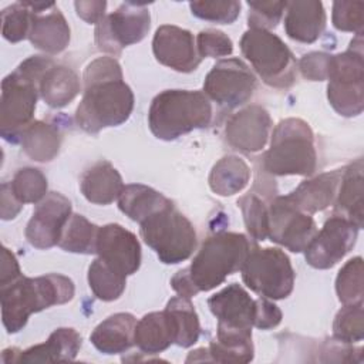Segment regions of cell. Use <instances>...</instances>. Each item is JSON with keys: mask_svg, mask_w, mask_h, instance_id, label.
<instances>
[{"mask_svg": "<svg viewBox=\"0 0 364 364\" xmlns=\"http://www.w3.org/2000/svg\"><path fill=\"white\" fill-rule=\"evenodd\" d=\"M84 95L75 121L88 134L124 124L134 109V94L125 84L121 65L112 57L91 61L84 71Z\"/></svg>", "mask_w": 364, "mask_h": 364, "instance_id": "obj_1", "label": "cell"}, {"mask_svg": "<svg viewBox=\"0 0 364 364\" xmlns=\"http://www.w3.org/2000/svg\"><path fill=\"white\" fill-rule=\"evenodd\" d=\"M74 291L73 280L57 273L38 277L21 276L0 287L1 318L7 333L20 331L33 313L73 300Z\"/></svg>", "mask_w": 364, "mask_h": 364, "instance_id": "obj_2", "label": "cell"}, {"mask_svg": "<svg viewBox=\"0 0 364 364\" xmlns=\"http://www.w3.org/2000/svg\"><path fill=\"white\" fill-rule=\"evenodd\" d=\"M54 64L46 55H31L1 81L0 134L9 142H18L33 122L43 74Z\"/></svg>", "mask_w": 364, "mask_h": 364, "instance_id": "obj_3", "label": "cell"}, {"mask_svg": "<svg viewBox=\"0 0 364 364\" xmlns=\"http://www.w3.org/2000/svg\"><path fill=\"white\" fill-rule=\"evenodd\" d=\"M210 121V101L205 92L196 90H165L152 100L148 112L151 132L164 141L206 128Z\"/></svg>", "mask_w": 364, "mask_h": 364, "instance_id": "obj_4", "label": "cell"}, {"mask_svg": "<svg viewBox=\"0 0 364 364\" xmlns=\"http://www.w3.org/2000/svg\"><path fill=\"white\" fill-rule=\"evenodd\" d=\"M316 166V144L309 124L300 118L280 121L273 131L270 148L263 156V169L277 176H310Z\"/></svg>", "mask_w": 364, "mask_h": 364, "instance_id": "obj_5", "label": "cell"}, {"mask_svg": "<svg viewBox=\"0 0 364 364\" xmlns=\"http://www.w3.org/2000/svg\"><path fill=\"white\" fill-rule=\"evenodd\" d=\"M252 245L242 233L220 232L209 236L188 267L198 291H209L240 270Z\"/></svg>", "mask_w": 364, "mask_h": 364, "instance_id": "obj_6", "label": "cell"}, {"mask_svg": "<svg viewBox=\"0 0 364 364\" xmlns=\"http://www.w3.org/2000/svg\"><path fill=\"white\" fill-rule=\"evenodd\" d=\"M139 228L144 242L155 250L165 264L189 259L196 247V232L191 220L173 203L142 220Z\"/></svg>", "mask_w": 364, "mask_h": 364, "instance_id": "obj_7", "label": "cell"}, {"mask_svg": "<svg viewBox=\"0 0 364 364\" xmlns=\"http://www.w3.org/2000/svg\"><path fill=\"white\" fill-rule=\"evenodd\" d=\"M327 98L343 117H355L364 108L363 34L351 41L344 53L330 55L327 73Z\"/></svg>", "mask_w": 364, "mask_h": 364, "instance_id": "obj_8", "label": "cell"}, {"mask_svg": "<svg viewBox=\"0 0 364 364\" xmlns=\"http://www.w3.org/2000/svg\"><path fill=\"white\" fill-rule=\"evenodd\" d=\"M242 54L270 87L287 88L296 80V60L289 47L269 30L249 28L240 38Z\"/></svg>", "mask_w": 364, "mask_h": 364, "instance_id": "obj_9", "label": "cell"}, {"mask_svg": "<svg viewBox=\"0 0 364 364\" xmlns=\"http://www.w3.org/2000/svg\"><path fill=\"white\" fill-rule=\"evenodd\" d=\"M245 284L262 297L280 300L294 287V270L289 256L277 247L252 246L242 267Z\"/></svg>", "mask_w": 364, "mask_h": 364, "instance_id": "obj_10", "label": "cell"}, {"mask_svg": "<svg viewBox=\"0 0 364 364\" xmlns=\"http://www.w3.org/2000/svg\"><path fill=\"white\" fill-rule=\"evenodd\" d=\"M149 27L151 16L146 4L127 1L97 24L95 43L101 51L117 55L124 47L139 43Z\"/></svg>", "mask_w": 364, "mask_h": 364, "instance_id": "obj_11", "label": "cell"}, {"mask_svg": "<svg viewBox=\"0 0 364 364\" xmlns=\"http://www.w3.org/2000/svg\"><path fill=\"white\" fill-rule=\"evenodd\" d=\"M256 90V77L240 58L218 61L208 73L203 92L209 100L226 109L247 102Z\"/></svg>", "mask_w": 364, "mask_h": 364, "instance_id": "obj_12", "label": "cell"}, {"mask_svg": "<svg viewBox=\"0 0 364 364\" xmlns=\"http://www.w3.org/2000/svg\"><path fill=\"white\" fill-rule=\"evenodd\" d=\"M316 232V222L311 215L300 210L287 196H276L270 200L267 237L272 242L300 253Z\"/></svg>", "mask_w": 364, "mask_h": 364, "instance_id": "obj_13", "label": "cell"}, {"mask_svg": "<svg viewBox=\"0 0 364 364\" xmlns=\"http://www.w3.org/2000/svg\"><path fill=\"white\" fill-rule=\"evenodd\" d=\"M358 230L350 219L341 215L331 216L306 246V262L314 269L333 267L353 249Z\"/></svg>", "mask_w": 364, "mask_h": 364, "instance_id": "obj_14", "label": "cell"}, {"mask_svg": "<svg viewBox=\"0 0 364 364\" xmlns=\"http://www.w3.org/2000/svg\"><path fill=\"white\" fill-rule=\"evenodd\" d=\"M71 202L58 192L47 193L36 206L26 228V239L37 249L58 245L64 226L71 216Z\"/></svg>", "mask_w": 364, "mask_h": 364, "instance_id": "obj_15", "label": "cell"}, {"mask_svg": "<svg viewBox=\"0 0 364 364\" xmlns=\"http://www.w3.org/2000/svg\"><path fill=\"white\" fill-rule=\"evenodd\" d=\"M95 253L124 276L134 274L141 266V246L136 236L118 223L98 229Z\"/></svg>", "mask_w": 364, "mask_h": 364, "instance_id": "obj_16", "label": "cell"}, {"mask_svg": "<svg viewBox=\"0 0 364 364\" xmlns=\"http://www.w3.org/2000/svg\"><path fill=\"white\" fill-rule=\"evenodd\" d=\"M155 58L179 73H191L200 64L193 34L178 26L164 24L156 28L152 40Z\"/></svg>", "mask_w": 364, "mask_h": 364, "instance_id": "obj_17", "label": "cell"}, {"mask_svg": "<svg viewBox=\"0 0 364 364\" xmlns=\"http://www.w3.org/2000/svg\"><path fill=\"white\" fill-rule=\"evenodd\" d=\"M270 128L272 118L269 112L260 105H249L228 119L225 136L232 148L253 154L264 148Z\"/></svg>", "mask_w": 364, "mask_h": 364, "instance_id": "obj_18", "label": "cell"}, {"mask_svg": "<svg viewBox=\"0 0 364 364\" xmlns=\"http://www.w3.org/2000/svg\"><path fill=\"white\" fill-rule=\"evenodd\" d=\"M81 348V336L68 327L54 330L47 341L33 346L24 351L7 348L1 355L3 363H48V361H73Z\"/></svg>", "mask_w": 364, "mask_h": 364, "instance_id": "obj_19", "label": "cell"}, {"mask_svg": "<svg viewBox=\"0 0 364 364\" xmlns=\"http://www.w3.org/2000/svg\"><path fill=\"white\" fill-rule=\"evenodd\" d=\"M208 306L219 326L252 330L256 313V300L237 283H232L209 297Z\"/></svg>", "mask_w": 364, "mask_h": 364, "instance_id": "obj_20", "label": "cell"}, {"mask_svg": "<svg viewBox=\"0 0 364 364\" xmlns=\"http://www.w3.org/2000/svg\"><path fill=\"white\" fill-rule=\"evenodd\" d=\"M284 30L299 43H314L326 28V11L321 1L294 0L286 3Z\"/></svg>", "mask_w": 364, "mask_h": 364, "instance_id": "obj_21", "label": "cell"}, {"mask_svg": "<svg viewBox=\"0 0 364 364\" xmlns=\"http://www.w3.org/2000/svg\"><path fill=\"white\" fill-rule=\"evenodd\" d=\"M343 169L326 172L310 181H304L286 196L300 210L309 215L324 210L336 200Z\"/></svg>", "mask_w": 364, "mask_h": 364, "instance_id": "obj_22", "label": "cell"}, {"mask_svg": "<svg viewBox=\"0 0 364 364\" xmlns=\"http://www.w3.org/2000/svg\"><path fill=\"white\" fill-rule=\"evenodd\" d=\"M28 40L47 54H58L65 50L70 43V27L63 13L55 6L46 14L33 11Z\"/></svg>", "mask_w": 364, "mask_h": 364, "instance_id": "obj_23", "label": "cell"}, {"mask_svg": "<svg viewBox=\"0 0 364 364\" xmlns=\"http://www.w3.org/2000/svg\"><path fill=\"white\" fill-rule=\"evenodd\" d=\"M136 318L131 313H117L101 321L90 336L92 346L102 354H119L134 343Z\"/></svg>", "mask_w": 364, "mask_h": 364, "instance_id": "obj_24", "label": "cell"}, {"mask_svg": "<svg viewBox=\"0 0 364 364\" xmlns=\"http://www.w3.org/2000/svg\"><path fill=\"white\" fill-rule=\"evenodd\" d=\"M119 172L108 162L98 161L88 168L80 182L84 198L95 205H109L119 198L124 189Z\"/></svg>", "mask_w": 364, "mask_h": 364, "instance_id": "obj_25", "label": "cell"}, {"mask_svg": "<svg viewBox=\"0 0 364 364\" xmlns=\"http://www.w3.org/2000/svg\"><path fill=\"white\" fill-rule=\"evenodd\" d=\"M81 82L77 73L65 65L53 64L38 82L41 100L51 108H63L80 92Z\"/></svg>", "mask_w": 364, "mask_h": 364, "instance_id": "obj_26", "label": "cell"}, {"mask_svg": "<svg viewBox=\"0 0 364 364\" xmlns=\"http://www.w3.org/2000/svg\"><path fill=\"white\" fill-rule=\"evenodd\" d=\"M134 343L146 354H158L175 344V328L166 310L148 313L136 321Z\"/></svg>", "mask_w": 364, "mask_h": 364, "instance_id": "obj_27", "label": "cell"}, {"mask_svg": "<svg viewBox=\"0 0 364 364\" xmlns=\"http://www.w3.org/2000/svg\"><path fill=\"white\" fill-rule=\"evenodd\" d=\"M338 215L363 228V159L358 158L343 169L334 200Z\"/></svg>", "mask_w": 364, "mask_h": 364, "instance_id": "obj_28", "label": "cell"}, {"mask_svg": "<svg viewBox=\"0 0 364 364\" xmlns=\"http://www.w3.org/2000/svg\"><path fill=\"white\" fill-rule=\"evenodd\" d=\"M208 351L210 360L216 363H249L255 355L252 330L218 324L216 340L210 343Z\"/></svg>", "mask_w": 364, "mask_h": 364, "instance_id": "obj_29", "label": "cell"}, {"mask_svg": "<svg viewBox=\"0 0 364 364\" xmlns=\"http://www.w3.org/2000/svg\"><path fill=\"white\" fill-rule=\"evenodd\" d=\"M171 205L172 202L162 193L141 183L124 186L118 198L119 210L138 223Z\"/></svg>", "mask_w": 364, "mask_h": 364, "instance_id": "obj_30", "label": "cell"}, {"mask_svg": "<svg viewBox=\"0 0 364 364\" xmlns=\"http://www.w3.org/2000/svg\"><path fill=\"white\" fill-rule=\"evenodd\" d=\"M20 144L28 158L37 162L53 161L61 145V134L57 127L44 121H33L21 134Z\"/></svg>", "mask_w": 364, "mask_h": 364, "instance_id": "obj_31", "label": "cell"}, {"mask_svg": "<svg viewBox=\"0 0 364 364\" xmlns=\"http://www.w3.org/2000/svg\"><path fill=\"white\" fill-rule=\"evenodd\" d=\"M250 179V169L247 164L235 155H228L219 159L210 173L209 186L220 196H230L239 193Z\"/></svg>", "mask_w": 364, "mask_h": 364, "instance_id": "obj_32", "label": "cell"}, {"mask_svg": "<svg viewBox=\"0 0 364 364\" xmlns=\"http://www.w3.org/2000/svg\"><path fill=\"white\" fill-rule=\"evenodd\" d=\"M165 310L175 328V344L179 347L193 346L199 338L200 326L191 299L183 296L172 297Z\"/></svg>", "mask_w": 364, "mask_h": 364, "instance_id": "obj_33", "label": "cell"}, {"mask_svg": "<svg viewBox=\"0 0 364 364\" xmlns=\"http://www.w3.org/2000/svg\"><path fill=\"white\" fill-rule=\"evenodd\" d=\"M98 226L91 223L82 215L73 213L63 229L58 246L71 253H95Z\"/></svg>", "mask_w": 364, "mask_h": 364, "instance_id": "obj_34", "label": "cell"}, {"mask_svg": "<svg viewBox=\"0 0 364 364\" xmlns=\"http://www.w3.org/2000/svg\"><path fill=\"white\" fill-rule=\"evenodd\" d=\"M88 284L95 297L102 301H112L124 293L127 276L115 272L102 259L97 257L88 267Z\"/></svg>", "mask_w": 364, "mask_h": 364, "instance_id": "obj_35", "label": "cell"}, {"mask_svg": "<svg viewBox=\"0 0 364 364\" xmlns=\"http://www.w3.org/2000/svg\"><path fill=\"white\" fill-rule=\"evenodd\" d=\"M249 235L255 240L267 239L269 205L257 193L249 192L237 200Z\"/></svg>", "mask_w": 364, "mask_h": 364, "instance_id": "obj_36", "label": "cell"}, {"mask_svg": "<svg viewBox=\"0 0 364 364\" xmlns=\"http://www.w3.org/2000/svg\"><path fill=\"white\" fill-rule=\"evenodd\" d=\"M9 183L11 192L23 205L38 203L47 195V178L37 168L18 169Z\"/></svg>", "mask_w": 364, "mask_h": 364, "instance_id": "obj_37", "label": "cell"}, {"mask_svg": "<svg viewBox=\"0 0 364 364\" xmlns=\"http://www.w3.org/2000/svg\"><path fill=\"white\" fill-rule=\"evenodd\" d=\"M336 293L343 304L363 301V259H350L338 272L336 279Z\"/></svg>", "mask_w": 364, "mask_h": 364, "instance_id": "obj_38", "label": "cell"}, {"mask_svg": "<svg viewBox=\"0 0 364 364\" xmlns=\"http://www.w3.org/2000/svg\"><path fill=\"white\" fill-rule=\"evenodd\" d=\"M333 334L336 340L348 344L363 340V301L355 304H344V307H341L333 323Z\"/></svg>", "mask_w": 364, "mask_h": 364, "instance_id": "obj_39", "label": "cell"}, {"mask_svg": "<svg viewBox=\"0 0 364 364\" xmlns=\"http://www.w3.org/2000/svg\"><path fill=\"white\" fill-rule=\"evenodd\" d=\"M33 11L23 3L11 4L1 11V34L10 43L28 38Z\"/></svg>", "mask_w": 364, "mask_h": 364, "instance_id": "obj_40", "label": "cell"}, {"mask_svg": "<svg viewBox=\"0 0 364 364\" xmlns=\"http://www.w3.org/2000/svg\"><path fill=\"white\" fill-rule=\"evenodd\" d=\"M191 11L198 18L213 21L219 24L233 23L240 13V1H192L189 3Z\"/></svg>", "mask_w": 364, "mask_h": 364, "instance_id": "obj_41", "label": "cell"}, {"mask_svg": "<svg viewBox=\"0 0 364 364\" xmlns=\"http://www.w3.org/2000/svg\"><path fill=\"white\" fill-rule=\"evenodd\" d=\"M331 20L337 30L363 34L364 3L363 1H334Z\"/></svg>", "mask_w": 364, "mask_h": 364, "instance_id": "obj_42", "label": "cell"}, {"mask_svg": "<svg viewBox=\"0 0 364 364\" xmlns=\"http://www.w3.org/2000/svg\"><path fill=\"white\" fill-rule=\"evenodd\" d=\"M287 1H247V21L250 28L272 30L274 28L284 13Z\"/></svg>", "mask_w": 364, "mask_h": 364, "instance_id": "obj_43", "label": "cell"}, {"mask_svg": "<svg viewBox=\"0 0 364 364\" xmlns=\"http://www.w3.org/2000/svg\"><path fill=\"white\" fill-rule=\"evenodd\" d=\"M196 50L200 58L203 57H225L233 51L232 40L219 30H202L196 37Z\"/></svg>", "mask_w": 364, "mask_h": 364, "instance_id": "obj_44", "label": "cell"}, {"mask_svg": "<svg viewBox=\"0 0 364 364\" xmlns=\"http://www.w3.org/2000/svg\"><path fill=\"white\" fill-rule=\"evenodd\" d=\"M330 55L331 54L318 53V51L304 54L299 61V70L301 75L310 81L327 80Z\"/></svg>", "mask_w": 364, "mask_h": 364, "instance_id": "obj_45", "label": "cell"}, {"mask_svg": "<svg viewBox=\"0 0 364 364\" xmlns=\"http://www.w3.org/2000/svg\"><path fill=\"white\" fill-rule=\"evenodd\" d=\"M282 321V311L280 309L267 300L266 297L256 299V313H255V321L253 326L260 330H269L274 328Z\"/></svg>", "mask_w": 364, "mask_h": 364, "instance_id": "obj_46", "label": "cell"}, {"mask_svg": "<svg viewBox=\"0 0 364 364\" xmlns=\"http://www.w3.org/2000/svg\"><path fill=\"white\" fill-rule=\"evenodd\" d=\"M21 277V270L16 256L7 249L1 250V269H0V287H4Z\"/></svg>", "mask_w": 364, "mask_h": 364, "instance_id": "obj_47", "label": "cell"}, {"mask_svg": "<svg viewBox=\"0 0 364 364\" xmlns=\"http://www.w3.org/2000/svg\"><path fill=\"white\" fill-rule=\"evenodd\" d=\"M75 11L78 17L90 24H98L105 16L107 1H75Z\"/></svg>", "mask_w": 364, "mask_h": 364, "instance_id": "obj_48", "label": "cell"}, {"mask_svg": "<svg viewBox=\"0 0 364 364\" xmlns=\"http://www.w3.org/2000/svg\"><path fill=\"white\" fill-rule=\"evenodd\" d=\"M0 215L3 220H9L13 219L18 215V212L23 208V203L14 196V193L11 192L10 183L9 182H3L1 183V200H0Z\"/></svg>", "mask_w": 364, "mask_h": 364, "instance_id": "obj_49", "label": "cell"}, {"mask_svg": "<svg viewBox=\"0 0 364 364\" xmlns=\"http://www.w3.org/2000/svg\"><path fill=\"white\" fill-rule=\"evenodd\" d=\"M171 286L172 289L179 294V296H183V297H193L196 296L199 291L198 289L195 287L191 276H189V272H188V267L186 269H182L179 270L172 279H171Z\"/></svg>", "mask_w": 364, "mask_h": 364, "instance_id": "obj_50", "label": "cell"}]
</instances>
